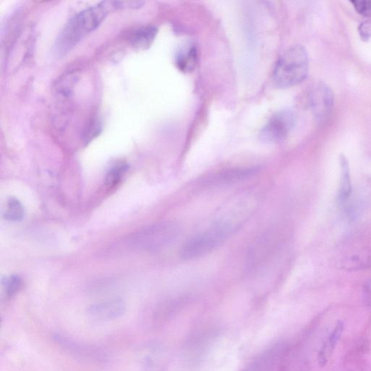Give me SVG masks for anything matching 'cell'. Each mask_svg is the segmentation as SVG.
Returning a JSON list of instances; mask_svg holds the SVG:
<instances>
[{
  "label": "cell",
  "instance_id": "6da1fadb",
  "mask_svg": "<svg viewBox=\"0 0 371 371\" xmlns=\"http://www.w3.org/2000/svg\"><path fill=\"white\" fill-rule=\"evenodd\" d=\"M123 1H104L73 16L57 36L55 51L63 56L73 50L87 35L97 29L110 12L125 8Z\"/></svg>",
  "mask_w": 371,
  "mask_h": 371
},
{
  "label": "cell",
  "instance_id": "7a4b0ae2",
  "mask_svg": "<svg viewBox=\"0 0 371 371\" xmlns=\"http://www.w3.org/2000/svg\"><path fill=\"white\" fill-rule=\"evenodd\" d=\"M236 224L232 221H220L210 229L188 239L182 246L180 256L191 261L202 258L221 246L234 232Z\"/></svg>",
  "mask_w": 371,
  "mask_h": 371
},
{
  "label": "cell",
  "instance_id": "3957f363",
  "mask_svg": "<svg viewBox=\"0 0 371 371\" xmlns=\"http://www.w3.org/2000/svg\"><path fill=\"white\" fill-rule=\"evenodd\" d=\"M308 69V55L304 47L301 45L292 46L278 60L273 81L278 88L294 86L306 79Z\"/></svg>",
  "mask_w": 371,
  "mask_h": 371
},
{
  "label": "cell",
  "instance_id": "277c9868",
  "mask_svg": "<svg viewBox=\"0 0 371 371\" xmlns=\"http://www.w3.org/2000/svg\"><path fill=\"white\" fill-rule=\"evenodd\" d=\"M176 223L164 222L152 225L134 236L132 243L144 251H156L169 244L178 236Z\"/></svg>",
  "mask_w": 371,
  "mask_h": 371
},
{
  "label": "cell",
  "instance_id": "5b68a950",
  "mask_svg": "<svg viewBox=\"0 0 371 371\" xmlns=\"http://www.w3.org/2000/svg\"><path fill=\"white\" fill-rule=\"evenodd\" d=\"M295 123V116L290 110L275 113L260 133V139L266 143H278L289 135Z\"/></svg>",
  "mask_w": 371,
  "mask_h": 371
},
{
  "label": "cell",
  "instance_id": "8992f818",
  "mask_svg": "<svg viewBox=\"0 0 371 371\" xmlns=\"http://www.w3.org/2000/svg\"><path fill=\"white\" fill-rule=\"evenodd\" d=\"M255 168L234 169L214 173L201 181V184L207 188L234 183L253 176L257 172Z\"/></svg>",
  "mask_w": 371,
  "mask_h": 371
},
{
  "label": "cell",
  "instance_id": "52a82bcc",
  "mask_svg": "<svg viewBox=\"0 0 371 371\" xmlns=\"http://www.w3.org/2000/svg\"><path fill=\"white\" fill-rule=\"evenodd\" d=\"M332 90L326 84L319 85L313 92L312 106L314 114L319 121H324L333 107Z\"/></svg>",
  "mask_w": 371,
  "mask_h": 371
},
{
  "label": "cell",
  "instance_id": "ba28073f",
  "mask_svg": "<svg viewBox=\"0 0 371 371\" xmlns=\"http://www.w3.org/2000/svg\"><path fill=\"white\" fill-rule=\"evenodd\" d=\"M125 311V302L119 299L96 303L88 308L89 315L100 319H115L121 316Z\"/></svg>",
  "mask_w": 371,
  "mask_h": 371
},
{
  "label": "cell",
  "instance_id": "9c48e42d",
  "mask_svg": "<svg viewBox=\"0 0 371 371\" xmlns=\"http://www.w3.org/2000/svg\"><path fill=\"white\" fill-rule=\"evenodd\" d=\"M339 167L340 179L337 201L340 205L344 206L350 201L353 194L349 162L344 156H341L339 158Z\"/></svg>",
  "mask_w": 371,
  "mask_h": 371
},
{
  "label": "cell",
  "instance_id": "30bf717a",
  "mask_svg": "<svg viewBox=\"0 0 371 371\" xmlns=\"http://www.w3.org/2000/svg\"><path fill=\"white\" fill-rule=\"evenodd\" d=\"M345 331V324L343 321H338L332 332L329 334L319 353V364L321 367L326 365L329 361L337 344L341 338Z\"/></svg>",
  "mask_w": 371,
  "mask_h": 371
},
{
  "label": "cell",
  "instance_id": "8fae6325",
  "mask_svg": "<svg viewBox=\"0 0 371 371\" xmlns=\"http://www.w3.org/2000/svg\"><path fill=\"white\" fill-rule=\"evenodd\" d=\"M176 64L178 69L184 74L194 72L198 64L196 47L188 45L181 48L176 55Z\"/></svg>",
  "mask_w": 371,
  "mask_h": 371
},
{
  "label": "cell",
  "instance_id": "7c38bea8",
  "mask_svg": "<svg viewBox=\"0 0 371 371\" xmlns=\"http://www.w3.org/2000/svg\"><path fill=\"white\" fill-rule=\"evenodd\" d=\"M282 345H276L266 351L253 364L250 371H268L278 361L283 353Z\"/></svg>",
  "mask_w": 371,
  "mask_h": 371
},
{
  "label": "cell",
  "instance_id": "4fadbf2b",
  "mask_svg": "<svg viewBox=\"0 0 371 371\" xmlns=\"http://www.w3.org/2000/svg\"><path fill=\"white\" fill-rule=\"evenodd\" d=\"M158 28L154 26H146L139 28L132 36L130 42L137 49L144 50L148 49L156 40Z\"/></svg>",
  "mask_w": 371,
  "mask_h": 371
},
{
  "label": "cell",
  "instance_id": "5bb4252c",
  "mask_svg": "<svg viewBox=\"0 0 371 371\" xmlns=\"http://www.w3.org/2000/svg\"><path fill=\"white\" fill-rule=\"evenodd\" d=\"M129 170V165L125 162H118L115 164L108 172L105 178L107 187L113 188L121 180L123 176Z\"/></svg>",
  "mask_w": 371,
  "mask_h": 371
},
{
  "label": "cell",
  "instance_id": "9a60e30c",
  "mask_svg": "<svg viewBox=\"0 0 371 371\" xmlns=\"http://www.w3.org/2000/svg\"><path fill=\"white\" fill-rule=\"evenodd\" d=\"M344 268L348 270H361L371 267V253L354 255L347 258Z\"/></svg>",
  "mask_w": 371,
  "mask_h": 371
},
{
  "label": "cell",
  "instance_id": "2e32d148",
  "mask_svg": "<svg viewBox=\"0 0 371 371\" xmlns=\"http://www.w3.org/2000/svg\"><path fill=\"white\" fill-rule=\"evenodd\" d=\"M24 207L18 199L12 198L8 201L5 215L7 220L13 222H21L24 217Z\"/></svg>",
  "mask_w": 371,
  "mask_h": 371
},
{
  "label": "cell",
  "instance_id": "e0dca14e",
  "mask_svg": "<svg viewBox=\"0 0 371 371\" xmlns=\"http://www.w3.org/2000/svg\"><path fill=\"white\" fill-rule=\"evenodd\" d=\"M4 286L7 297H11L21 288L22 280L19 275H12L11 277L6 278L4 282Z\"/></svg>",
  "mask_w": 371,
  "mask_h": 371
},
{
  "label": "cell",
  "instance_id": "ac0fdd59",
  "mask_svg": "<svg viewBox=\"0 0 371 371\" xmlns=\"http://www.w3.org/2000/svg\"><path fill=\"white\" fill-rule=\"evenodd\" d=\"M357 12L365 16H371V1H352Z\"/></svg>",
  "mask_w": 371,
  "mask_h": 371
},
{
  "label": "cell",
  "instance_id": "d6986e66",
  "mask_svg": "<svg viewBox=\"0 0 371 371\" xmlns=\"http://www.w3.org/2000/svg\"><path fill=\"white\" fill-rule=\"evenodd\" d=\"M363 297L365 304L371 308V278L363 286Z\"/></svg>",
  "mask_w": 371,
  "mask_h": 371
},
{
  "label": "cell",
  "instance_id": "ffe728a7",
  "mask_svg": "<svg viewBox=\"0 0 371 371\" xmlns=\"http://www.w3.org/2000/svg\"><path fill=\"white\" fill-rule=\"evenodd\" d=\"M359 33L365 40L371 38V23L368 22L362 23L359 27Z\"/></svg>",
  "mask_w": 371,
  "mask_h": 371
}]
</instances>
